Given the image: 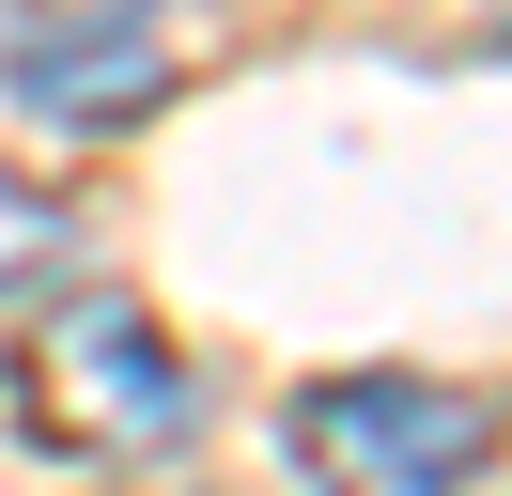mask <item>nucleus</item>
Here are the masks:
<instances>
[{"instance_id":"f03ea898","label":"nucleus","mask_w":512,"mask_h":496,"mask_svg":"<svg viewBox=\"0 0 512 496\" xmlns=\"http://www.w3.org/2000/svg\"><path fill=\"white\" fill-rule=\"evenodd\" d=\"M280 450L311 496H481L497 481V403L450 372H326L280 403Z\"/></svg>"},{"instance_id":"20e7f679","label":"nucleus","mask_w":512,"mask_h":496,"mask_svg":"<svg viewBox=\"0 0 512 496\" xmlns=\"http://www.w3.org/2000/svg\"><path fill=\"white\" fill-rule=\"evenodd\" d=\"M63 264H78V202H63V186H32V171H0V310L47 295Z\"/></svg>"},{"instance_id":"f257e3e1","label":"nucleus","mask_w":512,"mask_h":496,"mask_svg":"<svg viewBox=\"0 0 512 496\" xmlns=\"http://www.w3.org/2000/svg\"><path fill=\"white\" fill-rule=\"evenodd\" d=\"M187 419H202V372L171 357V326L140 295H63L16 341V434H32V450L156 465V450H187Z\"/></svg>"},{"instance_id":"7ed1b4c3","label":"nucleus","mask_w":512,"mask_h":496,"mask_svg":"<svg viewBox=\"0 0 512 496\" xmlns=\"http://www.w3.org/2000/svg\"><path fill=\"white\" fill-rule=\"evenodd\" d=\"M0 93L63 140H125L171 109V16L156 0H32L0 31Z\"/></svg>"}]
</instances>
